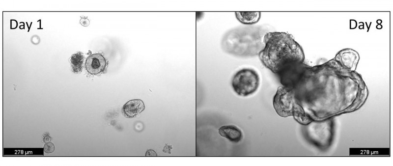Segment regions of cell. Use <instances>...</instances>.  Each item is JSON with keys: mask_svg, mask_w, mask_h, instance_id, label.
<instances>
[{"mask_svg": "<svg viewBox=\"0 0 393 166\" xmlns=\"http://www.w3.org/2000/svg\"><path fill=\"white\" fill-rule=\"evenodd\" d=\"M260 84L257 72L252 68H243L233 76L231 85L233 91L238 95L247 97L254 93Z\"/></svg>", "mask_w": 393, "mask_h": 166, "instance_id": "obj_4", "label": "cell"}, {"mask_svg": "<svg viewBox=\"0 0 393 166\" xmlns=\"http://www.w3.org/2000/svg\"><path fill=\"white\" fill-rule=\"evenodd\" d=\"M171 146L166 145L163 149V152L169 153V151L171 150Z\"/></svg>", "mask_w": 393, "mask_h": 166, "instance_id": "obj_18", "label": "cell"}, {"mask_svg": "<svg viewBox=\"0 0 393 166\" xmlns=\"http://www.w3.org/2000/svg\"><path fill=\"white\" fill-rule=\"evenodd\" d=\"M292 116L296 121L303 125H306L313 120L305 112L304 109L300 105L297 100L294 106Z\"/></svg>", "mask_w": 393, "mask_h": 166, "instance_id": "obj_12", "label": "cell"}, {"mask_svg": "<svg viewBox=\"0 0 393 166\" xmlns=\"http://www.w3.org/2000/svg\"><path fill=\"white\" fill-rule=\"evenodd\" d=\"M306 138L316 146L326 148L331 145L333 137V122L331 118L321 121L313 120L304 125Z\"/></svg>", "mask_w": 393, "mask_h": 166, "instance_id": "obj_3", "label": "cell"}, {"mask_svg": "<svg viewBox=\"0 0 393 166\" xmlns=\"http://www.w3.org/2000/svg\"><path fill=\"white\" fill-rule=\"evenodd\" d=\"M51 140V138L48 136H46L44 138V141L45 142H50Z\"/></svg>", "mask_w": 393, "mask_h": 166, "instance_id": "obj_19", "label": "cell"}, {"mask_svg": "<svg viewBox=\"0 0 393 166\" xmlns=\"http://www.w3.org/2000/svg\"><path fill=\"white\" fill-rule=\"evenodd\" d=\"M305 68L303 62L286 67L278 74L281 83L283 86L292 90H294L300 83Z\"/></svg>", "mask_w": 393, "mask_h": 166, "instance_id": "obj_6", "label": "cell"}, {"mask_svg": "<svg viewBox=\"0 0 393 166\" xmlns=\"http://www.w3.org/2000/svg\"><path fill=\"white\" fill-rule=\"evenodd\" d=\"M144 109V104L142 100L133 99L123 105L122 112L126 117L132 118L141 112Z\"/></svg>", "mask_w": 393, "mask_h": 166, "instance_id": "obj_10", "label": "cell"}, {"mask_svg": "<svg viewBox=\"0 0 393 166\" xmlns=\"http://www.w3.org/2000/svg\"><path fill=\"white\" fill-rule=\"evenodd\" d=\"M219 134L233 143L240 142L243 138V133L237 126L233 125H224L219 129Z\"/></svg>", "mask_w": 393, "mask_h": 166, "instance_id": "obj_9", "label": "cell"}, {"mask_svg": "<svg viewBox=\"0 0 393 166\" xmlns=\"http://www.w3.org/2000/svg\"><path fill=\"white\" fill-rule=\"evenodd\" d=\"M359 59L358 54L355 51L346 49L339 51L335 57L336 61L344 69L354 72Z\"/></svg>", "mask_w": 393, "mask_h": 166, "instance_id": "obj_7", "label": "cell"}, {"mask_svg": "<svg viewBox=\"0 0 393 166\" xmlns=\"http://www.w3.org/2000/svg\"><path fill=\"white\" fill-rule=\"evenodd\" d=\"M264 47L258 54L263 65L275 74L286 67L303 63V51L292 36L284 32L270 31L263 37Z\"/></svg>", "mask_w": 393, "mask_h": 166, "instance_id": "obj_1", "label": "cell"}, {"mask_svg": "<svg viewBox=\"0 0 393 166\" xmlns=\"http://www.w3.org/2000/svg\"><path fill=\"white\" fill-rule=\"evenodd\" d=\"M297 100L293 90L280 86L273 98V104L277 113L280 116H292L294 106Z\"/></svg>", "mask_w": 393, "mask_h": 166, "instance_id": "obj_5", "label": "cell"}, {"mask_svg": "<svg viewBox=\"0 0 393 166\" xmlns=\"http://www.w3.org/2000/svg\"><path fill=\"white\" fill-rule=\"evenodd\" d=\"M267 28L263 26H247L230 29L222 38V48L236 56L257 55L264 47L263 37L268 32Z\"/></svg>", "mask_w": 393, "mask_h": 166, "instance_id": "obj_2", "label": "cell"}, {"mask_svg": "<svg viewBox=\"0 0 393 166\" xmlns=\"http://www.w3.org/2000/svg\"><path fill=\"white\" fill-rule=\"evenodd\" d=\"M85 65L86 69L89 73L92 75H97L105 70L106 60L102 55L94 54L87 57Z\"/></svg>", "mask_w": 393, "mask_h": 166, "instance_id": "obj_8", "label": "cell"}, {"mask_svg": "<svg viewBox=\"0 0 393 166\" xmlns=\"http://www.w3.org/2000/svg\"><path fill=\"white\" fill-rule=\"evenodd\" d=\"M146 156H156V153L153 150H148L145 154Z\"/></svg>", "mask_w": 393, "mask_h": 166, "instance_id": "obj_16", "label": "cell"}, {"mask_svg": "<svg viewBox=\"0 0 393 166\" xmlns=\"http://www.w3.org/2000/svg\"><path fill=\"white\" fill-rule=\"evenodd\" d=\"M55 145L52 142H46L44 146V151L46 153H51L54 151Z\"/></svg>", "mask_w": 393, "mask_h": 166, "instance_id": "obj_14", "label": "cell"}, {"mask_svg": "<svg viewBox=\"0 0 393 166\" xmlns=\"http://www.w3.org/2000/svg\"><path fill=\"white\" fill-rule=\"evenodd\" d=\"M235 14L241 23L247 25L257 23L261 18L260 12H235Z\"/></svg>", "mask_w": 393, "mask_h": 166, "instance_id": "obj_11", "label": "cell"}, {"mask_svg": "<svg viewBox=\"0 0 393 166\" xmlns=\"http://www.w3.org/2000/svg\"><path fill=\"white\" fill-rule=\"evenodd\" d=\"M81 24L84 26H87L89 24V21L86 18H82L80 20Z\"/></svg>", "mask_w": 393, "mask_h": 166, "instance_id": "obj_15", "label": "cell"}, {"mask_svg": "<svg viewBox=\"0 0 393 166\" xmlns=\"http://www.w3.org/2000/svg\"><path fill=\"white\" fill-rule=\"evenodd\" d=\"M17 26V22L15 20L11 21V28H15Z\"/></svg>", "mask_w": 393, "mask_h": 166, "instance_id": "obj_17", "label": "cell"}, {"mask_svg": "<svg viewBox=\"0 0 393 166\" xmlns=\"http://www.w3.org/2000/svg\"><path fill=\"white\" fill-rule=\"evenodd\" d=\"M84 56L81 52L73 55L71 57L72 70L75 72L81 71L83 67Z\"/></svg>", "mask_w": 393, "mask_h": 166, "instance_id": "obj_13", "label": "cell"}]
</instances>
